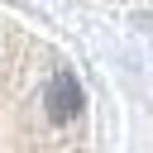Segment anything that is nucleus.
Instances as JSON below:
<instances>
[{
  "instance_id": "f257e3e1",
  "label": "nucleus",
  "mask_w": 153,
  "mask_h": 153,
  "mask_svg": "<svg viewBox=\"0 0 153 153\" xmlns=\"http://www.w3.org/2000/svg\"><path fill=\"white\" fill-rule=\"evenodd\" d=\"M72 72L24 29L0 24V153H86Z\"/></svg>"
}]
</instances>
